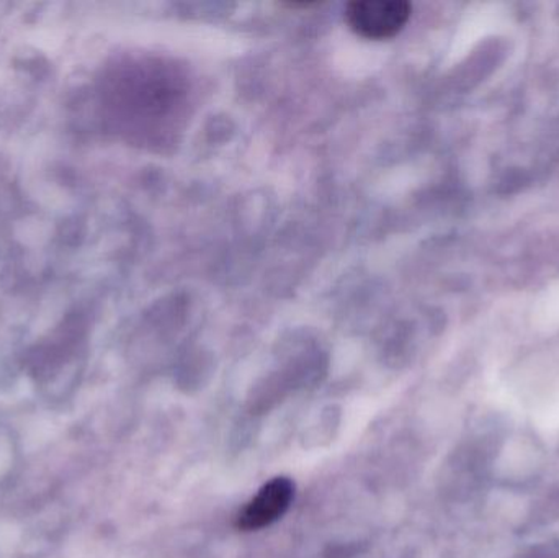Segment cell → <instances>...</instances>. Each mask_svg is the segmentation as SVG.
Listing matches in <instances>:
<instances>
[{
	"label": "cell",
	"mask_w": 559,
	"mask_h": 558,
	"mask_svg": "<svg viewBox=\"0 0 559 558\" xmlns=\"http://www.w3.org/2000/svg\"><path fill=\"white\" fill-rule=\"evenodd\" d=\"M413 7L404 0H355L345 7V20L357 35L388 39L401 32Z\"/></svg>",
	"instance_id": "cell-1"
},
{
	"label": "cell",
	"mask_w": 559,
	"mask_h": 558,
	"mask_svg": "<svg viewBox=\"0 0 559 558\" xmlns=\"http://www.w3.org/2000/svg\"><path fill=\"white\" fill-rule=\"evenodd\" d=\"M293 497L295 484L289 478L277 477L269 482L238 514L239 530L259 531L271 526L288 511Z\"/></svg>",
	"instance_id": "cell-2"
},
{
	"label": "cell",
	"mask_w": 559,
	"mask_h": 558,
	"mask_svg": "<svg viewBox=\"0 0 559 558\" xmlns=\"http://www.w3.org/2000/svg\"><path fill=\"white\" fill-rule=\"evenodd\" d=\"M521 558H559V543L542 544Z\"/></svg>",
	"instance_id": "cell-3"
}]
</instances>
